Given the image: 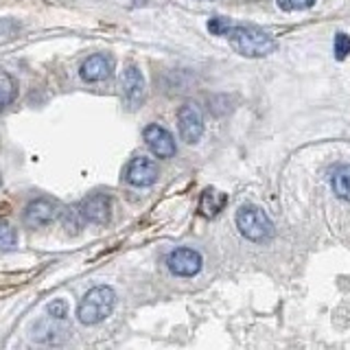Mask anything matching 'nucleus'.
<instances>
[{
    "mask_svg": "<svg viewBox=\"0 0 350 350\" xmlns=\"http://www.w3.org/2000/svg\"><path fill=\"white\" fill-rule=\"evenodd\" d=\"M224 36L232 44V49L241 55H245V57H265V55L276 51V40L252 27H237L230 22Z\"/></svg>",
    "mask_w": 350,
    "mask_h": 350,
    "instance_id": "nucleus-1",
    "label": "nucleus"
},
{
    "mask_svg": "<svg viewBox=\"0 0 350 350\" xmlns=\"http://www.w3.org/2000/svg\"><path fill=\"white\" fill-rule=\"evenodd\" d=\"M114 304H116L114 289L101 284V287H94L83 295L79 309H77V317H79V322L85 326L98 324L114 311Z\"/></svg>",
    "mask_w": 350,
    "mask_h": 350,
    "instance_id": "nucleus-2",
    "label": "nucleus"
},
{
    "mask_svg": "<svg viewBox=\"0 0 350 350\" xmlns=\"http://www.w3.org/2000/svg\"><path fill=\"white\" fill-rule=\"evenodd\" d=\"M237 228L241 234L250 241H254V243L269 239L271 234V221L260 208H254V206H243L237 213Z\"/></svg>",
    "mask_w": 350,
    "mask_h": 350,
    "instance_id": "nucleus-3",
    "label": "nucleus"
},
{
    "mask_svg": "<svg viewBox=\"0 0 350 350\" xmlns=\"http://www.w3.org/2000/svg\"><path fill=\"white\" fill-rule=\"evenodd\" d=\"M120 96L127 109H138L145 101V77L136 66H125L120 75Z\"/></svg>",
    "mask_w": 350,
    "mask_h": 350,
    "instance_id": "nucleus-4",
    "label": "nucleus"
},
{
    "mask_svg": "<svg viewBox=\"0 0 350 350\" xmlns=\"http://www.w3.org/2000/svg\"><path fill=\"white\" fill-rule=\"evenodd\" d=\"M178 127H180V136L184 142L189 145H195L197 140L204 134V116L202 109L195 101H186L180 112H178Z\"/></svg>",
    "mask_w": 350,
    "mask_h": 350,
    "instance_id": "nucleus-5",
    "label": "nucleus"
},
{
    "mask_svg": "<svg viewBox=\"0 0 350 350\" xmlns=\"http://www.w3.org/2000/svg\"><path fill=\"white\" fill-rule=\"evenodd\" d=\"M59 215V206L55 204L49 197H40V200H33L27 211H25V224L29 228H44L53 224Z\"/></svg>",
    "mask_w": 350,
    "mask_h": 350,
    "instance_id": "nucleus-6",
    "label": "nucleus"
},
{
    "mask_svg": "<svg viewBox=\"0 0 350 350\" xmlns=\"http://www.w3.org/2000/svg\"><path fill=\"white\" fill-rule=\"evenodd\" d=\"M169 269L175 276H182V278L197 276L202 269V256L191 247H178V250H173L169 256Z\"/></svg>",
    "mask_w": 350,
    "mask_h": 350,
    "instance_id": "nucleus-7",
    "label": "nucleus"
},
{
    "mask_svg": "<svg viewBox=\"0 0 350 350\" xmlns=\"http://www.w3.org/2000/svg\"><path fill=\"white\" fill-rule=\"evenodd\" d=\"M125 178L129 184H134V186H149L158 180V164L151 158L138 156L127 164Z\"/></svg>",
    "mask_w": 350,
    "mask_h": 350,
    "instance_id": "nucleus-8",
    "label": "nucleus"
},
{
    "mask_svg": "<svg viewBox=\"0 0 350 350\" xmlns=\"http://www.w3.org/2000/svg\"><path fill=\"white\" fill-rule=\"evenodd\" d=\"M83 221H90L96 226H103L109 221V215H112V202H109L107 195H92L79 206Z\"/></svg>",
    "mask_w": 350,
    "mask_h": 350,
    "instance_id": "nucleus-9",
    "label": "nucleus"
},
{
    "mask_svg": "<svg viewBox=\"0 0 350 350\" xmlns=\"http://www.w3.org/2000/svg\"><path fill=\"white\" fill-rule=\"evenodd\" d=\"M145 142L153 156L158 158H173L175 156V140L167 129L160 125H149L145 129Z\"/></svg>",
    "mask_w": 350,
    "mask_h": 350,
    "instance_id": "nucleus-10",
    "label": "nucleus"
},
{
    "mask_svg": "<svg viewBox=\"0 0 350 350\" xmlns=\"http://www.w3.org/2000/svg\"><path fill=\"white\" fill-rule=\"evenodd\" d=\"M112 70V59L107 55H92L81 64V79L83 81H103Z\"/></svg>",
    "mask_w": 350,
    "mask_h": 350,
    "instance_id": "nucleus-11",
    "label": "nucleus"
},
{
    "mask_svg": "<svg viewBox=\"0 0 350 350\" xmlns=\"http://www.w3.org/2000/svg\"><path fill=\"white\" fill-rule=\"evenodd\" d=\"M333 191L339 200L350 202V164L346 167H339L333 173Z\"/></svg>",
    "mask_w": 350,
    "mask_h": 350,
    "instance_id": "nucleus-12",
    "label": "nucleus"
},
{
    "mask_svg": "<svg viewBox=\"0 0 350 350\" xmlns=\"http://www.w3.org/2000/svg\"><path fill=\"white\" fill-rule=\"evenodd\" d=\"M16 94H18L16 79L9 72H5L3 68H0V105H3V107L9 105L16 98Z\"/></svg>",
    "mask_w": 350,
    "mask_h": 350,
    "instance_id": "nucleus-13",
    "label": "nucleus"
},
{
    "mask_svg": "<svg viewBox=\"0 0 350 350\" xmlns=\"http://www.w3.org/2000/svg\"><path fill=\"white\" fill-rule=\"evenodd\" d=\"M226 204V197L219 195L215 191H206L204 197H202V204H200V211L202 215L206 217H215L219 211H221V206Z\"/></svg>",
    "mask_w": 350,
    "mask_h": 350,
    "instance_id": "nucleus-14",
    "label": "nucleus"
},
{
    "mask_svg": "<svg viewBox=\"0 0 350 350\" xmlns=\"http://www.w3.org/2000/svg\"><path fill=\"white\" fill-rule=\"evenodd\" d=\"M16 245V230L7 219L0 217V250H11Z\"/></svg>",
    "mask_w": 350,
    "mask_h": 350,
    "instance_id": "nucleus-15",
    "label": "nucleus"
},
{
    "mask_svg": "<svg viewBox=\"0 0 350 350\" xmlns=\"http://www.w3.org/2000/svg\"><path fill=\"white\" fill-rule=\"evenodd\" d=\"M348 55H350V38L346 33H337L335 36V57L346 59Z\"/></svg>",
    "mask_w": 350,
    "mask_h": 350,
    "instance_id": "nucleus-16",
    "label": "nucleus"
},
{
    "mask_svg": "<svg viewBox=\"0 0 350 350\" xmlns=\"http://www.w3.org/2000/svg\"><path fill=\"white\" fill-rule=\"evenodd\" d=\"M49 315L53 317V320H64L66 315H68V302L66 300H53L49 306H46Z\"/></svg>",
    "mask_w": 350,
    "mask_h": 350,
    "instance_id": "nucleus-17",
    "label": "nucleus"
},
{
    "mask_svg": "<svg viewBox=\"0 0 350 350\" xmlns=\"http://www.w3.org/2000/svg\"><path fill=\"white\" fill-rule=\"evenodd\" d=\"M315 0H278L280 9L284 11H302V9H309Z\"/></svg>",
    "mask_w": 350,
    "mask_h": 350,
    "instance_id": "nucleus-18",
    "label": "nucleus"
},
{
    "mask_svg": "<svg viewBox=\"0 0 350 350\" xmlns=\"http://www.w3.org/2000/svg\"><path fill=\"white\" fill-rule=\"evenodd\" d=\"M0 109H3V105H0Z\"/></svg>",
    "mask_w": 350,
    "mask_h": 350,
    "instance_id": "nucleus-19",
    "label": "nucleus"
}]
</instances>
